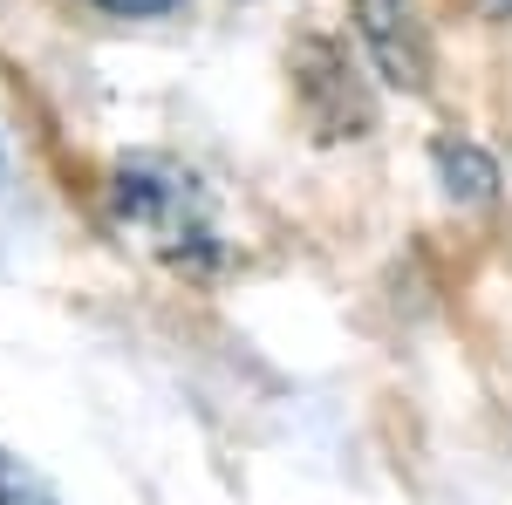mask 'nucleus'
<instances>
[{"instance_id":"5","label":"nucleus","mask_w":512,"mask_h":505,"mask_svg":"<svg viewBox=\"0 0 512 505\" xmlns=\"http://www.w3.org/2000/svg\"><path fill=\"white\" fill-rule=\"evenodd\" d=\"M89 7L123 14V21H144V14H171V7H185V0H89Z\"/></svg>"},{"instance_id":"1","label":"nucleus","mask_w":512,"mask_h":505,"mask_svg":"<svg viewBox=\"0 0 512 505\" xmlns=\"http://www.w3.org/2000/svg\"><path fill=\"white\" fill-rule=\"evenodd\" d=\"M117 212H123V226L164 239L178 260H185V246H205V239H212L205 198H198V185L185 178V171H158V164L117 171Z\"/></svg>"},{"instance_id":"3","label":"nucleus","mask_w":512,"mask_h":505,"mask_svg":"<svg viewBox=\"0 0 512 505\" xmlns=\"http://www.w3.org/2000/svg\"><path fill=\"white\" fill-rule=\"evenodd\" d=\"M431 164H437V185H444L451 205H492L499 198V164L478 144H465V137H437Z\"/></svg>"},{"instance_id":"2","label":"nucleus","mask_w":512,"mask_h":505,"mask_svg":"<svg viewBox=\"0 0 512 505\" xmlns=\"http://www.w3.org/2000/svg\"><path fill=\"white\" fill-rule=\"evenodd\" d=\"M355 35L390 89H403V96L431 89V35L410 0H355Z\"/></svg>"},{"instance_id":"4","label":"nucleus","mask_w":512,"mask_h":505,"mask_svg":"<svg viewBox=\"0 0 512 505\" xmlns=\"http://www.w3.org/2000/svg\"><path fill=\"white\" fill-rule=\"evenodd\" d=\"M0 505H62V499H55V492H48L14 451H0Z\"/></svg>"},{"instance_id":"6","label":"nucleus","mask_w":512,"mask_h":505,"mask_svg":"<svg viewBox=\"0 0 512 505\" xmlns=\"http://www.w3.org/2000/svg\"><path fill=\"white\" fill-rule=\"evenodd\" d=\"M506 7H512V0H506Z\"/></svg>"}]
</instances>
